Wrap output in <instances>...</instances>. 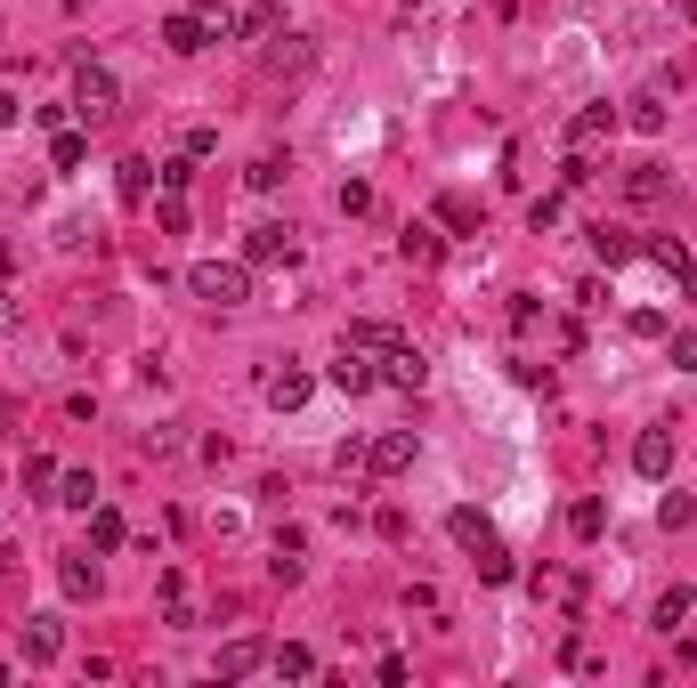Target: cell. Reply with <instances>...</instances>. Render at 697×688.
I'll return each mask as SVG.
<instances>
[{
  "label": "cell",
  "mask_w": 697,
  "mask_h": 688,
  "mask_svg": "<svg viewBox=\"0 0 697 688\" xmlns=\"http://www.w3.org/2000/svg\"><path fill=\"white\" fill-rule=\"evenodd\" d=\"M187 291L203 308H243V300H252V260H195L187 267Z\"/></svg>",
  "instance_id": "1"
},
{
  "label": "cell",
  "mask_w": 697,
  "mask_h": 688,
  "mask_svg": "<svg viewBox=\"0 0 697 688\" xmlns=\"http://www.w3.org/2000/svg\"><path fill=\"white\" fill-rule=\"evenodd\" d=\"M73 114L90 122V130L122 114V90H114V73H106V66H81V73H73Z\"/></svg>",
  "instance_id": "2"
},
{
  "label": "cell",
  "mask_w": 697,
  "mask_h": 688,
  "mask_svg": "<svg viewBox=\"0 0 697 688\" xmlns=\"http://www.w3.org/2000/svg\"><path fill=\"white\" fill-rule=\"evenodd\" d=\"M324 372H333V389H348V398H365V389L381 381V357H374V348H357V341H341V357L324 365Z\"/></svg>",
  "instance_id": "3"
},
{
  "label": "cell",
  "mask_w": 697,
  "mask_h": 688,
  "mask_svg": "<svg viewBox=\"0 0 697 688\" xmlns=\"http://www.w3.org/2000/svg\"><path fill=\"white\" fill-rule=\"evenodd\" d=\"M309 372H300V365H276V372H260V398H268L276 413H300V405H309Z\"/></svg>",
  "instance_id": "4"
},
{
  "label": "cell",
  "mask_w": 697,
  "mask_h": 688,
  "mask_svg": "<svg viewBox=\"0 0 697 688\" xmlns=\"http://www.w3.org/2000/svg\"><path fill=\"white\" fill-rule=\"evenodd\" d=\"M365 470H374V478H398V470H414V429H381L374 446H365Z\"/></svg>",
  "instance_id": "5"
},
{
  "label": "cell",
  "mask_w": 697,
  "mask_h": 688,
  "mask_svg": "<svg viewBox=\"0 0 697 688\" xmlns=\"http://www.w3.org/2000/svg\"><path fill=\"white\" fill-rule=\"evenodd\" d=\"M617 106H584L576 122H568V154H592V146H608V138H617Z\"/></svg>",
  "instance_id": "6"
},
{
  "label": "cell",
  "mask_w": 697,
  "mask_h": 688,
  "mask_svg": "<svg viewBox=\"0 0 697 688\" xmlns=\"http://www.w3.org/2000/svg\"><path fill=\"white\" fill-rule=\"evenodd\" d=\"M203 41H212V25H203V9H179V16H162V49H171V57H195Z\"/></svg>",
  "instance_id": "7"
},
{
  "label": "cell",
  "mask_w": 697,
  "mask_h": 688,
  "mask_svg": "<svg viewBox=\"0 0 697 688\" xmlns=\"http://www.w3.org/2000/svg\"><path fill=\"white\" fill-rule=\"evenodd\" d=\"M381 381H389V389H422V381H430V365H422V348H414V341H398V348H381Z\"/></svg>",
  "instance_id": "8"
},
{
  "label": "cell",
  "mask_w": 697,
  "mask_h": 688,
  "mask_svg": "<svg viewBox=\"0 0 697 688\" xmlns=\"http://www.w3.org/2000/svg\"><path fill=\"white\" fill-rule=\"evenodd\" d=\"M632 470L641 478H673V429H641L632 437Z\"/></svg>",
  "instance_id": "9"
},
{
  "label": "cell",
  "mask_w": 697,
  "mask_h": 688,
  "mask_svg": "<svg viewBox=\"0 0 697 688\" xmlns=\"http://www.w3.org/2000/svg\"><path fill=\"white\" fill-rule=\"evenodd\" d=\"M300 252V243H293V227H252V243H243V260H252V267H276V260H293Z\"/></svg>",
  "instance_id": "10"
},
{
  "label": "cell",
  "mask_w": 697,
  "mask_h": 688,
  "mask_svg": "<svg viewBox=\"0 0 697 688\" xmlns=\"http://www.w3.org/2000/svg\"><path fill=\"white\" fill-rule=\"evenodd\" d=\"M57 656H66V623H57V616H33L25 623V664H57Z\"/></svg>",
  "instance_id": "11"
},
{
  "label": "cell",
  "mask_w": 697,
  "mask_h": 688,
  "mask_svg": "<svg viewBox=\"0 0 697 688\" xmlns=\"http://www.w3.org/2000/svg\"><path fill=\"white\" fill-rule=\"evenodd\" d=\"M260 664H268V640H228L219 649V680H252Z\"/></svg>",
  "instance_id": "12"
},
{
  "label": "cell",
  "mask_w": 697,
  "mask_h": 688,
  "mask_svg": "<svg viewBox=\"0 0 697 688\" xmlns=\"http://www.w3.org/2000/svg\"><path fill=\"white\" fill-rule=\"evenodd\" d=\"M446 535H455L462 551H487V543H495V527H487V511H470V503H462V511H446Z\"/></svg>",
  "instance_id": "13"
},
{
  "label": "cell",
  "mask_w": 697,
  "mask_h": 688,
  "mask_svg": "<svg viewBox=\"0 0 697 688\" xmlns=\"http://www.w3.org/2000/svg\"><path fill=\"white\" fill-rule=\"evenodd\" d=\"M632 252H641V243H632V236H625V227H608V219H601V227H592V260H601V267H625Z\"/></svg>",
  "instance_id": "14"
},
{
  "label": "cell",
  "mask_w": 697,
  "mask_h": 688,
  "mask_svg": "<svg viewBox=\"0 0 697 688\" xmlns=\"http://www.w3.org/2000/svg\"><path fill=\"white\" fill-rule=\"evenodd\" d=\"M90 543H98V551H122V543H130V527H122L114 503H90Z\"/></svg>",
  "instance_id": "15"
},
{
  "label": "cell",
  "mask_w": 697,
  "mask_h": 688,
  "mask_svg": "<svg viewBox=\"0 0 697 688\" xmlns=\"http://www.w3.org/2000/svg\"><path fill=\"white\" fill-rule=\"evenodd\" d=\"M268 664L284 680H317V649H300V640H284V649H268Z\"/></svg>",
  "instance_id": "16"
},
{
  "label": "cell",
  "mask_w": 697,
  "mask_h": 688,
  "mask_svg": "<svg viewBox=\"0 0 697 688\" xmlns=\"http://www.w3.org/2000/svg\"><path fill=\"white\" fill-rule=\"evenodd\" d=\"M568 527H576V543H601V527H608V503H601V494H584V503L568 511Z\"/></svg>",
  "instance_id": "17"
},
{
  "label": "cell",
  "mask_w": 697,
  "mask_h": 688,
  "mask_svg": "<svg viewBox=\"0 0 697 688\" xmlns=\"http://www.w3.org/2000/svg\"><path fill=\"white\" fill-rule=\"evenodd\" d=\"M341 341H357V348H374V357H381V348H398V324H381V317H357V324L341 332Z\"/></svg>",
  "instance_id": "18"
},
{
  "label": "cell",
  "mask_w": 697,
  "mask_h": 688,
  "mask_svg": "<svg viewBox=\"0 0 697 688\" xmlns=\"http://www.w3.org/2000/svg\"><path fill=\"white\" fill-rule=\"evenodd\" d=\"M49 162L57 171H81V162H90V138L81 130H49Z\"/></svg>",
  "instance_id": "19"
},
{
  "label": "cell",
  "mask_w": 697,
  "mask_h": 688,
  "mask_svg": "<svg viewBox=\"0 0 697 688\" xmlns=\"http://www.w3.org/2000/svg\"><path fill=\"white\" fill-rule=\"evenodd\" d=\"M697 616V592H682V583H673V592L658 599V616H649V623H658V632H673V623H689Z\"/></svg>",
  "instance_id": "20"
},
{
  "label": "cell",
  "mask_w": 697,
  "mask_h": 688,
  "mask_svg": "<svg viewBox=\"0 0 697 688\" xmlns=\"http://www.w3.org/2000/svg\"><path fill=\"white\" fill-rule=\"evenodd\" d=\"M625 122H632L641 138H658V130H665V98H625Z\"/></svg>",
  "instance_id": "21"
},
{
  "label": "cell",
  "mask_w": 697,
  "mask_h": 688,
  "mask_svg": "<svg viewBox=\"0 0 697 688\" xmlns=\"http://www.w3.org/2000/svg\"><path fill=\"white\" fill-rule=\"evenodd\" d=\"M114 186H122V203H147V186H155V162H147V154H130Z\"/></svg>",
  "instance_id": "22"
},
{
  "label": "cell",
  "mask_w": 697,
  "mask_h": 688,
  "mask_svg": "<svg viewBox=\"0 0 697 688\" xmlns=\"http://www.w3.org/2000/svg\"><path fill=\"white\" fill-rule=\"evenodd\" d=\"M625 195L632 203H658L665 195V171H658V162H632V171H625Z\"/></svg>",
  "instance_id": "23"
},
{
  "label": "cell",
  "mask_w": 697,
  "mask_h": 688,
  "mask_svg": "<svg viewBox=\"0 0 697 688\" xmlns=\"http://www.w3.org/2000/svg\"><path fill=\"white\" fill-rule=\"evenodd\" d=\"M398 252L414 260V267H430V260L446 252V243H438V227H405V236H398Z\"/></svg>",
  "instance_id": "24"
},
{
  "label": "cell",
  "mask_w": 697,
  "mask_h": 688,
  "mask_svg": "<svg viewBox=\"0 0 697 688\" xmlns=\"http://www.w3.org/2000/svg\"><path fill=\"white\" fill-rule=\"evenodd\" d=\"M57 503H66V511H90L98 503V478L90 470H66V478H57Z\"/></svg>",
  "instance_id": "25"
},
{
  "label": "cell",
  "mask_w": 697,
  "mask_h": 688,
  "mask_svg": "<svg viewBox=\"0 0 697 688\" xmlns=\"http://www.w3.org/2000/svg\"><path fill=\"white\" fill-rule=\"evenodd\" d=\"M236 33H252V41H276V0H252V9H236Z\"/></svg>",
  "instance_id": "26"
},
{
  "label": "cell",
  "mask_w": 697,
  "mask_h": 688,
  "mask_svg": "<svg viewBox=\"0 0 697 688\" xmlns=\"http://www.w3.org/2000/svg\"><path fill=\"white\" fill-rule=\"evenodd\" d=\"M66 592H73V599H98V559H90V551L66 559Z\"/></svg>",
  "instance_id": "27"
},
{
  "label": "cell",
  "mask_w": 697,
  "mask_h": 688,
  "mask_svg": "<svg viewBox=\"0 0 697 688\" xmlns=\"http://www.w3.org/2000/svg\"><path fill=\"white\" fill-rule=\"evenodd\" d=\"M284 171H293V162H284V154H260V162H252V171H243V179H252L260 195H268V186H284Z\"/></svg>",
  "instance_id": "28"
},
{
  "label": "cell",
  "mask_w": 697,
  "mask_h": 688,
  "mask_svg": "<svg viewBox=\"0 0 697 688\" xmlns=\"http://www.w3.org/2000/svg\"><path fill=\"white\" fill-rule=\"evenodd\" d=\"M479 575H487V583H511L519 567H511V551H503V543H487V551H479Z\"/></svg>",
  "instance_id": "29"
},
{
  "label": "cell",
  "mask_w": 697,
  "mask_h": 688,
  "mask_svg": "<svg viewBox=\"0 0 697 688\" xmlns=\"http://www.w3.org/2000/svg\"><path fill=\"white\" fill-rule=\"evenodd\" d=\"M341 211H348V219H365V211H374V186L348 179V186H341Z\"/></svg>",
  "instance_id": "30"
},
{
  "label": "cell",
  "mask_w": 697,
  "mask_h": 688,
  "mask_svg": "<svg viewBox=\"0 0 697 688\" xmlns=\"http://www.w3.org/2000/svg\"><path fill=\"white\" fill-rule=\"evenodd\" d=\"M25 486H33V494L57 486V462H49V454H33V462H25Z\"/></svg>",
  "instance_id": "31"
},
{
  "label": "cell",
  "mask_w": 697,
  "mask_h": 688,
  "mask_svg": "<svg viewBox=\"0 0 697 688\" xmlns=\"http://www.w3.org/2000/svg\"><path fill=\"white\" fill-rule=\"evenodd\" d=\"M658 518H665V527H689V518H697V503H689V494H665V503H658Z\"/></svg>",
  "instance_id": "32"
},
{
  "label": "cell",
  "mask_w": 697,
  "mask_h": 688,
  "mask_svg": "<svg viewBox=\"0 0 697 688\" xmlns=\"http://www.w3.org/2000/svg\"><path fill=\"white\" fill-rule=\"evenodd\" d=\"M155 219H162V227L179 236V227H187V195H162V203H155Z\"/></svg>",
  "instance_id": "33"
},
{
  "label": "cell",
  "mask_w": 697,
  "mask_h": 688,
  "mask_svg": "<svg viewBox=\"0 0 697 688\" xmlns=\"http://www.w3.org/2000/svg\"><path fill=\"white\" fill-rule=\"evenodd\" d=\"M649 260H658L665 276H682V267H689V252H682V243H649Z\"/></svg>",
  "instance_id": "34"
},
{
  "label": "cell",
  "mask_w": 697,
  "mask_h": 688,
  "mask_svg": "<svg viewBox=\"0 0 697 688\" xmlns=\"http://www.w3.org/2000/svg\"><path fill=\"white\" fill-rule=\"evenodd\" d=\"M560 656H568V673H592V640H584V632H568Z\"/></svg>",
  "instance_id": "35"
},
{
  "label": "cell",
  "mask_w": 697,
  "mask_h": 688,
  "mask_svg": "<svg viewBox=\"0 0 697 688\" xmlns=\"http://www.w3.org/2000/svg\"><path fill=\"white\" fill-rule=\"evenodd\" d=\"M9 332H16V300L0 291V341H9Z\"/></svg>",
  "instance_id": "36"
},
{
  "label": "cell",
  "mask_w": 697,
  "mask_h": 688,
  "mask_svg": "<svg viewBox=\"0 0 697 688\" xmlns=\"http://www.w3.org/2000/svg\"><path fill=\"white\" fill-rule=\"evenodd\" d=\"M0 130H16V98L9 90H0Z\"/></svg>",
  "instance_id": "37"
},
{
  "label": "cell",
  "mask_w": 697,
  "mask_h": 688,
  "mask_svg": "<svg viewBox=\"0 0 697 688\" xmlns=\"http://www.w3.org/2000/svg\"><path fill=\"white\" fill-rule=\"evenodd\" d=\"M682 291H689V300H697V267H682Z\"/></svg>",
  "instance_id": "38"
},
{
  "label": "cell",
  "mask_w": 697,
  "mask_h": 688,
  "mask_svg": "<svg viewBox=\"0 0 697 688\" xmlns=\"http://www.w3.org/2000/svg\"><path fill=\"white\" fill-rule=\"evenodd\" d=\"M0 680H9V664H0Z\"/></svg>",
  "instance_id": "39"
},
{
  "label": "cell",
  "mask_w": 697,
  "mask_h": 688,
  "mask_svg": "<svg viewBox=\"0 0 697 688\" xmlns=\"http://www.w3.org/2000/svg\"><path fill=\"white\" fill-rule=\"evenodd\" d=\"M405 9H422V0H405Z\"/></svg>",
  "instance_id": "40"
}]
</instances>
